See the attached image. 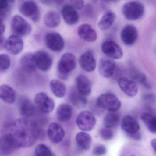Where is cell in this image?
Masks as SVG:
<instances>
[{
  "label": "cell",
  "mask_w": 156,
  "mask_h": 156,
  "mask_svg": "<svg viewBox=\"0 0 156 156\" xmlns=\"http://www.w3.org/2000/svg\"><path fill=\"white\" fill-rule=\"evenodd\" d=\"M9 129L8 133L18 148L32 147L40 136V129L37 124L25 118L15 120Z\"/></svg>",
  "instance_id": "cell-1"
},
{
  "label": "cell",
  "mask_w": 156,
  "mask_h": 156,
  "mask_svg": "<svg viewBox=\"0 0 156 156\" xmlns=\"http://www.w3.org/2000/svg\"><path fill=\"white\" fill-rule=\"evenodd\" d=\"M77 61L76 56L70 53L64 54L58 62L57 66V75L62 80H66L69 73L76 67Z\"/></svg>",
  "instance_id": "cell-2"
},
{
  "label": "cell",
  "mask_w": 156,
  "mask_h": 156,
  "mask_svg": "<svg viewBox=\"0 0 156 156\" xmlns=\"http://www.w3.org/2000/svg\"><path fill=\"white\" fill-rule=\"evenodd\" d=\"M97 104L99 108L108 112H116L121 106L118 98L114 94L108 93L100 95L98 98Z\"/></svg>",
  "instance_id": "cell-3"
},
{
  "label": "cell",
  "mask_w": 156,
  "mask_h": 156,
  "mask_svg": "<svg viewBox=\"0 0 156 156\" xmlns=\"http://www.w3.org/2000/svg\"><path fill=\"white\" fill-rule=\"evenodd\" d=\"M145 12L144 5L140 2L131 1L126 2L122 7V13L126 19L136 21L142 18Z\"/></svg>",
  "instance_id": "cell-4"
},
{
  "label": "cell",
  "mask_w": 156,
  "mask_h": 156,
  "mask_svg": "<svg viewBox=\"0 0 156 156\" xmlns=\"http://www.w3.org/2000/svg\"><path fill=\"white\" fill-rule=\"evenodd\" d=\"M96 119L93 113L87 110L80 112L76 118L78 128L83 131H91L94 127Z\"/></svg>",
  "instance_id": "cell-5"
},
{
  "label": "cell",
  "mask_w": 156,
  "mask_h": 156,
  "mask_svg": "<svg viewBox=\"0 0 156 156\" xmlns=\"http://www.w3.org/2000/svg\"><path fill=\"white\" fill-rule=\"evenodd\" d=\"M20 11L21 14L30 19L33 21H39L41 16L38 4L33 1H25L20 5Z\"/></svg>",
  "instance_id": "cell-6"
},
{
  "label": "cell",
  "mask_w": 156,
  "mask_h": 156,
  "mask_svg": "<svg viewBox=\"0 0 156 156\" xmlns=\"http://www.w3.org/2000/svg\"><path fill=\"white\" fill-rule=\"evenodd\" d=\"M12 30L18 36H25L30 33L32 28L30 23L21 16H13L11 23Z\"/></svg>",
  "instance_id": "cell-7"
},
{
  "label": "cell",
  "mask_w": 156,
  "mask_h": 156,
  "mask_svg": "<svg viewBox=\"0 0 156 156\" xmlns=\"http://www.w3.org/2000/svg\"><path fill=\"white\" fill-rule=\"evenodd\" d=\"M44 41L48 49L55 52H61L65 47V42L60 34L55 32L47 33Z\"/></svg>",
  "instance_id": "cell-8"
},
{
  "label": "cell",
  "mask_w": 156,
  "mask_h": 156,
  "mask_svg": "<svg viewBox=\"0 0 156 156\" xmlns=\"http://www.w3.org/2000/svg\"><path fill=\"white\" fill-rule=\"evenodd\" d=\"M34 102L39 110L44 114L52 112L55 106L53 99L44 92H41L36 95Z\"/></svg>",
  "instance_id": "cell-9"
},
{
  "label": "cell",
  "mask_w": 156,
  "mask_h": 156,
  "mask_svg": "<svg viewBox=\"0 0 156 156\" xmlns=\"http://www.w3.org/2000/svg\"><path fill=\"white\" fill-rule=\"evenodd\" d=\"M101 49L103 52L111 59L118 60L122 58L123 55V50L120 46L111 40L104 42Z\"/></svg>",
  "instance_id": "cell-10"
},
{
  "label": "cell",
  "mask_w": 156,
  "mask_h": 156,
  "mask_svg": "<svg viewBox=\"0 0 156 156\" xmlns=\"http://www.w3.org/2000/svg\"><path fill=\"white\" fill-rule=\"evenodd\" d=\"M122 42L127 46H131L136 43L138 38V32L133 25L128 24L122 29L120 33Z\"/></svg>",
  "instance_id": "cell-11"
},
{
  "label": "cell",
  "mask_w": 156,
  "mask_h": 156,
  "mask_svg": "<svg viewBox=\"0 0 156 156\" xmlns=\"http://www.w3.org/2000/svg\"><path fill=\"white\" fill-rule=\"evenodd\" d=\"M34 60L36 66L41 71L47 72L52 65V59L51 55L45 51H39L34 53Z\"/></svg>",
  "instance_id": "cell-12"
},
{
  "label": "cell",
  "mask_w": 156,
  "mask_h": 156,
  "mask_svg": "<svg viewBox=\"0 0 156 156\" xmlns=\"http://www.w3.org/2000/svg\"><path fill=\"white\" fill-rule=\"evenodd\" d=\"M11 136L9 133L2 136L0 139V153L2 156H9L18 149Z\"/></svg>",
  "instance_id": "cell-13"
},
{
  "label": "cell",
  "mask_w": 156,
  "mask_h": 156,
  "mask_svg": "<svg viewBox=\"0 0 156 156\" xmlns=\"http://www.w3.org/2000/svg\"><path fill=\"white\" fill-rule=\"evenodd\" d=\"M23 41L20 36L16 34L10 35L6 41L5 48L9 52L17 55L23 50Z\"/></svg>",
  "instance_id": "cell-14"
},
{
  "label": "cell",
  "mask_w": 156,
  "mask_h": 156,
  "mask_svg": "<svg viewBox=\"0 0 156 156\" xmlns=\"http://www.w3.org/2000/svg\"><path fill=\"white\" fill-rule=\"evenodd\" d=\"M120 89L129 97L136 96L138 93V86L134 80L126 77H121L118 80Z\"/></svg>",
  "instance_id": "cell-15"
},
{
  "label": "cell",
  "mask_w": 156,
  "mask_h": 156,
  "mask_svg": "<svg viewBox=\"0 0 156 156\" xmlns=\"http://www.w3.org/2000/svg\"><path fill=\"white\" fill-rule=\"evenodd\" d=\"M47 134L48 138L52 142L58 143L63 139L65 132L61 125L58 123L53 122L48 126Z\"/></svg>",
  "instance_id": "cell-16"
},
{
  "label": "cell",
  "mask_w": 156,
  "mask_h": 156,
  "mask_svg": "<svg viewBox=\"0 0 156 156\" xmlns=\"http://www.w3.org/2000/svg\"><path fill=\"white\" fill-rule=\"evenodd\" d=\"M121 128L127 136L140 132V126L136 119L128 115L125 116L122 119Z\"/></svg>",
  "instance_id": "cell-17"
},
{
  "label": "cell",
  "mask_w": 156,
  "mask_h": 156,
  "mask_svg": "<svg viewBox=\"0 0 156 156\" xmlns=\"http://www.w3.org/2000/svg\"><path fill=\"white\" fill-rule=\"evenodd\" d=\"M79 63L81 68L87 72H92L96 67V61L92 52L87 51L79 57Z\"/></svg>",
  "instance_id": "cell-18"
},
{
  "label": "cell",
  "mask_w": 156,
  "mask_h": 156,
  "mask_svg": "<svg viewBox=\"0 0 156 156\" xmlns=\"http://www.w3.org/2000/svg\"><path fill=\"white\" fill-rule=\"evenodd\" d=\"M61 13L64 20L68 25H74L79 20V16L78 12L70 4L64 5L61 10Z\"/></svg>",
  "instance_id": "cell-19"
},
{
  "label": "cell",
  "mask_w": 156,
  "mask_h": 156,
  "mask_svg": "<svg viewBox=\"0 0 156 156\" xmlns=\"http://www.w3.org/2000/svg\"><path fill=\"white\" fill-rule=\"evenodd\" d=\"M78 36L84 41L94 42L97 39L96 31L89 24L84 23L81 24L77 29Z\"/></svg>",
  "instance_id": "cell-20"
},
{
  "label": "cell",
  "mask_w": 156,
  "mask_h": 156,
  "mask_svg": "<svg viewBox=\"0 0 156 156\" xmlns=\"http://www.w3.org/2000/svg\"><path fill=\"white\" fill-rule=\"evenodd\" d=\"M115 68V63L111 59H101L98 65L99 73L103 77L106 78H109L113 76Z\"/></svg>",
  "instance_id": "cell-21"
},
{
  "label": "cell",
  "mask_w": 156,
  "mask_h": 156,
  "mask_svg": "<svg viewBox=\"0 0 156 156\" xmlns=\"http://www.w3.org/2000/svg\"><path fill=\"white\" fill-rule=\"evenodd\" d=\"M77 90L82 95H89L92 92V83L89 79L83 74L79 75L76 78Z\"/></svg>",
  "instance_id": "cell-22"
},
{
  "label": "cell",
  "mask_w": 156,
  "mask_h": 156,
  "mask_svg": "<svg viewBox=\"0 0 156 156\" xmlns=\"http://www.w3.org/2000/svg\"><path fill=\"white\" fill-rule=\"evenodd\" d=\"M22 68L28 73H32L36 70V66L34 60V54L28 53L23 55L20 60Z\"/></svg>",
  "instance_id": "cell-23"
},
{
  "label": "cell",
  "mask_w": 156,
  "mask_h": 156,
  "mask_svg": "<svg viewBox=\"0 0 156 156\" xmlns=\"http://www.w3.org/2000/svg\"><path fill=\"white\" fill-rule=\"evenodd\" d=\"M0 98L7 104H13L16 99V93L11 87L2 85L0 87Z\"/></svg>",
  "instance_id": "cell-24"
},
{
  "label": "cell",
  "mask_w": 156,
  "mask_h": 156,
  "mask_svg": "<svg viewBox=\"0 0 156 156\" xmlns=\"http://www.w3.org/2000/svg\"><path fill=\"white\" fill-rule=\"evenodd\" d=\"M75 139L76 145L79 148L84 151H87L90 149L92 137L88 133L84 131L78 132Z\"/></svg>",
  "instance_id": "cell-25"
},
{
  "label": "cell",
  "mask_w": 156,
  "mask_h": 156,
  "mask_svg": "<svg viewBox=\"0 0 156 156\" xmlns=\"http://www.w3.org/2000/svg\"><path fill=\"white\" fill-rule=\"evenodd\" d=\"M73 115V109L67 104H61L57 108L56 117L61 122H66L70 120Z\"/></svg>",
  "instance_id": "cell-26"
},
{
  "label": "cell",
  "mask_w": 156,
  "mask_h": 156,
  "mask_svg": "<svg viewBox=\"0 0 156 156\" xmlns=\"http://www.w3.org/2000/svg\"><path fill=\"white\" fill-rule=\"evenodd\" d=\"M44 24L50 28L57 27L61 23V17L58 12L54 10H49L44 17Z\"/></svg>",
  "instance_id": "cell-27"
},
{
  "label": "cell",
  "mask_w": 156,
  "mask_h": 156,
  "mask_svg": "<svg viewBox=\"0 0 156 156\" xmlns=\"http://www.w3.org/2000/svg\"><path fill=\"white\" fill-rule=\"evenodd\" d=\"M115 20V14L112 12H108L103 15L98 22V27L102 30H106L113 25Z\"/></svg>",
  "instance_id": "cell-28"
},
{
  "label": "cell",
  "mask_w": 156,
  "mask_h": 156,
  "mask_svg": "<svg viewBox=\"0 0 156 156\" xmlns=\"http://www.w3.org/2000/svg\"><path fill=\"white\" fill-rule=\"evenodd\" d=\"M50 88L55 96L62 98L65 95L66 87L63 83L58 79H53L50 83Z\"/></svg>",
  "instance_id": "cell-29"
},
{
  "label": "cell",
  "mask_w": 156,
  "mask_h": 156,
  "mask_svg": "<svg viewBox=\"0 0 156 156\" xmlns=\"http://www.w3.org/2000/svg\"><path fill=\"white\" fill-rule=\"evenodd\" d=\"M140 118L148 130L151 133L156 134V115L146 112L141 114Z\"/></svg>",
  "instance_id": "cell-30"
},
{
  "label": "cell",
  "mask_w": 156,
  "mask_h": 156,
  "mask_svg": "<svg viewBox=\"0 0 156 156\" xmlns=\"http://www.w3.org/2000/svg\"><path fill=\"white\" fill-rule=\"evenodd\" d=\"M120 122V115L116 112H108L104 117L103 123L107 128L112 129L116 127Z\"/></svg>",
  "instance_id": "cell-31"
},
{
  "label": "cell",
  "mask_w": 156,
  "mask_h": 156,
  "mask_svg": "<svg viewBox=\"0 0 156 156\" xmlns=\"http://www.w3.org/2000/svg\"><path fill=\"white\" fill-rule=\"evenodd\" d=\"M35 108L34 105L28 99H24L20 106V113L25 118H29L35 114Z\"/></svg>",
  "instance_id": "cell-32"
},
{
  "label": "cell",
  "mask_w": 156,
  "mask_h": 156,
  "mask_svg": "<svg viewBox=\"0 0 156 156\" xmlns=\"http://www.w3.org/2000/svg\"><path fill=\"white\" fill-rule=\"evenodd\" d=\"M14 2V1L8 0H2L0 2V21H3L9 15Z\"/></svg>",
  "instance_id": "cell-33"
},
{
  "label": "cell",
  "mask_w": 156,
  "mask_h": 156,
  "mask_svg": "<svg viewBox=\"0 0 156 156\" xmlns=\"http://www.w3.org/2000/svg\"><path fill=\"white\" fill-rule=\"evenodd\" d=\"M70 98L73 104L76 106L85 105L87 102L85 97L82 95L77 90L72 91L70 94Z\"/></svg>",
  "instance_id": "cell-34"
},
{
  "label": "cell",
  "mask_w": 156,
  "mask_h": 156,
  "mask_svg": "<svg viewBox=\"0 0 156 156\" xmlns=\"http://www.w3.org/2000/svg\"><path fill=\"white\" fill-rule=\"evenodd\" d=\"M35 153L36 156H53L50 148L43 143H40L36 146Z\"/></svg>",
  "instance_id": "cell-35"
},
{
  "label": "cell",
  "mask_w": 156,
  "mask_h": 156,
  "mask_svg": "<svg viewBox=\"0 0 156 156\" xmlns=\"http://www.w3.org/2000/svg\"><path fill=\"white\" fill-rule=\"evenodd\" d=\"M11 60L9 56L5 54L0 55V71L4 73L10 66Z\"/></svg>",
  "instance_id": "cell-36"
},
{
  "label": "cell",
  "mask_w": 156,
  "mask_h": 156,
  "mask_svg": "<svg viewBox=\"0 0 156 156\" xmlns=\"http://www.w3.org/2000/svg\"><path fill=\"white\" fill-rule=\"evenodd\" d=\"M99 135L104 140H109L114 137V133L111 129L105 127L100 129Z\"/></svg>",
  "instance_id": "cell-37"
},
{
  "label": "cell",
  "mask_w": 156,
  "mask_h": 156,
  "mask_svg": "<svg viewBox=\"0 0 156 156\" xmlns=\"http://www.w3.org/2000/svg\"><path fill=\"white\" fill-rule=\"evenodd\" d=\"M134 78L138 81L140 84L143 85L144 87L148 89L151 88L150 84L148 82L147 77L143 73H136V74L134 75Z\"/></svg>",
  "instance_id": "cell-38"
},
{
  "label": "cell",
  "mask_w": 156,
  "mask_h": 156,
  "mask_svg": "<svg viewBox=\"0 0 156 156\" xmlns=\"http://www.w3.org/2000/svg\"><path fill=\"white\" fill-rule=\"evenodd\" d=\"M107 149L104 145H100L97 146L93 150L94 155L97 156H102L106 153Z\"/></svg>",
  "instance_id": "cell-39"
},
{
  "label": "cell",
  "mask_w": 156,
  "mask_h": 156,
  "mask_svg": "<svg viewBox=\"0 0 156 156\" xmlns=\"http://www.w3.org/2000/svg\"><path fill=\"white\" fill-rule=\"evenodd\" d=\"M120 156H141V155L135 149L127 148L122 152Z\"/></svg>",
  "instance_id": "cell-40"
},
{
  "label": "cell",
  "mask_w": 156,
  "mask_h": 156,
  "mask_svg": "<svg viewBox=\"0 0 156 156\" xmlns=\"http://www.w3.org/2000/svg\"><path fill=\"white\" fill-rule=\"evenodd\" d=\"M70 5L76 9L80 10L83 9L84 6V1L82 0H75L70 2Z\"/></svg>",
  "instance_id": "cell-41"
},
{
  "label": "cell",
  "mask_w": 156,
  "mask_h": 156,
  "mask_svg": "<svg viewBox=\"0 0 156 156\" xmlns=\"http://www.w3.org/2000/svg\"><path fill=\"white\" fill-rule=\"evenodd\" d=\"M144 101L147 103L153 104L156 101V97L153 94H147L145 95L143 97Z\"/></svg>",
  "instance_id": "cell-42"
},
{
  "label": "cell",
  "mask_w": 156,
  "mask_h": 156,
  "mask_svg": "<svg viewBox=\"0 0 156 156\" xmlns=\"http://www.w3.org/2000/svg\"><path fill=\"white\" fill-rule=\"evenodd\" d=\"M5 26L3 23V21H0V33L1 36H3V34L5 32Z\"/></svg>",
  "instance_id": "cell-43"
},
{
  "label": "cell",
  "mask_w": 156,
  "mask_h": 156,
  "mask_svg": "<svg viewBox=\"0 0 156 156\" xmlns=\"http://www.w3.org/2000/svg\"><path fill=\"white\" fill-rule=\"evenodd\" d=\"M151 146L156 153V138L153 139L151 140Z\"/></svg>",
  "instance_id": "cell-44"
}]
</instances>
